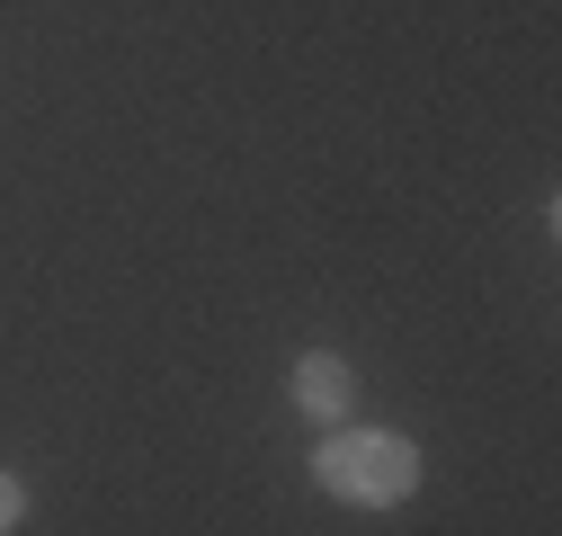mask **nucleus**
Instances as JSON below:
<instances>
[{
    "instance_id": "obj_2",
    "label": "nucleus",
    "mask_w": 562,
    "mask_h": 536,
    "mask_svg": "<svg viewBox=\"0 0 562 536\" xmlns=\"http://www.w3.org/2000/svg\"><path fill=\"white\" fill-rule=\"evenodd\" d=\"M348 402H358V376H348V358H330V349L295 358V412H304V421H339Z\"/></svg>"
},
{
    "instance_id": "obj_1",
    "label": "nucleus",
    "mask_w": 562,
    "mask_h": 536,
    "mask_svg": "<svg viewBox=\"0 0 562 536\" xmlns=\"http://www.w3.org/2000/svg\"><path fill=\"white\" fill-rule=\"evenodd\" d=\"M313 483L330 501H348V510H393L419 483V447L402 429H330L313 447Z\"/></svg>"
},
{
    "instance_id": "obj_3",
    "label": "nucleus",
    "mask_w": 562,
    "mask_h": 536,
    "mask_svg": "<svg viewBox=\"0 0 562 536\" xmlns=\"http://www.w3.org/2000/svg\"><path fill=\"white\" fill-rule=\"evenodd\" d=\"M19 510H27V492H19L10 474H0V536H10V527H19Z\"/></svg>"
}]
</instances>
